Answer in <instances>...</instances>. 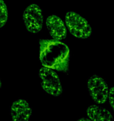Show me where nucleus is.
Returning <instances> with one entry per match:
<instances>
[{
	"instance_id": "obj_1",
	"label": "nucleus",
	"mask_w": 114,
	"mask_h": 121,
	"mask_svg": "<svg viewBox=\"0 0 114 121\" xmlns=\"http://www.w3.org/2000/svg\"><path fill=\"white\" fill-rule=\"evenodd\" d=\"M39 45L40 60L43 67L68 73L70 49L65 43L53 39H42Z\"/></svg>"
},
{
	"instance_id": "obj_12",
	"label": "nucleus",
	"mask_w": 114,
	"mask_h": 121,
	"mask_svg": "<svg viewBox=\"0 0 114 121\" xmlns=\"http://www.w3.org/2000/svg\"><path fill=\"white\" fill-rule=\"evenodd\" d=\"M1 87V79H0V89Z\"/></svg>"
},
{
	"instance_id": "obj_2",
	"label": "nucleus",
	"mask_w": 114,
	"mask_h": 121,
	"mask_svg": "<svg viewBox=\"0 0 114 121\" xmlns=\"http://www.w3.org/2000/svg\"><path fill=\"white\" fill-rule=\"evenodd\" d=\"M65 22L69 31L75 37L86 39L91 35L92 29L88 21L76 12H67Z\"/></svg>"
},
{
	"instance_id": "obj_7",
	"label": "nucleus",
	"mask_w": 114,
	"mask_h": 121,
	"mask_svg": "<svg viewBox=\"0 0 114 121\" xmlns=\"http://www.w3.org/2000/svg\"><path fill=\"white\" fill-rule=\"evenodd\" d=\"M32 109L24 99H19L13 103L10 108V115L14 121H28L32 116Z\"/></svg>"
},
{
	"instance_id": "obj_3",
	"label": "nucleus",
	"mask_w": 114,
	"mask_h": 121,
	"mask_svg": "<svg viewBox=\"0 0 114 121\" xmlns=\"http://www.w3.org/2000/svg\"><path fill=\"white\" fill-rule=\"evenodd\" d=\"M42 89L48 94L59 96L62 93V87L59 76L53 69L42 67L39 72Z\"/></svg>"
},
{
	"instance_id": "obj_5",
	"label": "nucleus",
	"mask_w": 114,
	"mask_h": 121,
	"mask_svg": "<svg viewBox=\"0 0 114 121\" xmlns=\"http://www.w3.org/2000/svg\"><path fill=\"white\" fill-rule=\"evenodd\" d=\"M87 89L90 96L97 104H103L109 96V88L106 82L102 77L93 75L87 82Z\"/></svg>"
},
{
	"instance_id": "obj_11",
	"label": "nucleus",
	"mask_w": 114,
	"mask_h": 121,
	"mask_svg": "<svg viewBox=\"0 0 114 121\" xmlns=\"http://www.w3.org/2000/svg\"><path fill=\"white\" fill-rule=\"evenodd\" d=\"M83 120H86V121H89L90 120V119H86V118H83V119H80L78 121H83Z\"/></svg>"
},
{
	"instance_id": "obj_6",
	"label": "nucleus",
	"mask_w": 114,
	"mask_h": 121,
	"mask_svg": "<svg viewBox=\"0 0 114 121\" xmlns=\"http://www.w3.org/2000/svg\"><path fill=\"white\" fill-rule=\"evenodd\" d=\"M46 26L49 33L53 40H62L66 37V29L64 21L58 16L52 15L48 17Z\"/></svg>"
},
{
	"instance_id": "obj_9",
	"label": "nucleus",
	"mask_w": 114,
	"mask_h": 121,
	"mask_svg": "<svg viewBox=\"0 0 114 121\" xmlns=\"http://www.w3.org/2000/svg\"><path fill=\"white\" fill-rule=\"evenodd\" d=\"M8 20V9L4 0H0V28L3 27Z\"/></svg>"
},
{
	"instance_id": "obj_4",
	"label": "nucleus",
	"mask_w": 114,
	"mask_h": 121,
	"mask_svg": "<svg viewBox=\"0 0 114 121\" xmlns=\"http://www.w3.org/2000/svg\"><path fill=\"white\" fill-rule=\"evenodd\" d=\"M23 20L26 30L29 33H39L42 28L43 22L41 8L34 4L28 5L23 13Z\"/></svg>"
},
{
	"instance_id": "obj_10",
	"label": "nucleus",
	"mask_w": 114,
	"mask_h": 121,
	"mask_svg": "<svg viewBox=\"0 0 114 121\" xmlns=\"http://www.w3.org/2000/svg\"><path fill=\"white\" fill-rule=\"evenodd\" d=\"M108 99H109L110 106L114 111V87H111L109 90Z\"/></svg>"
},
{
	"instance_id": "obj_8",
	"label": "nucleus",
	"mask_w": 114,
	"mask_h": 121,
	"mask_svg": "<svg viewBox=\"0 0 114 121\" xmlns=\"http://www.w3.org/2000/svg\"><path fill=\"white\" fill-rule=\"evenodd\" d=\"M87 115L90 120L94 121H114L112 115L106 109L93 105L87 109Z\"/></svg>"
}]
</instances>
